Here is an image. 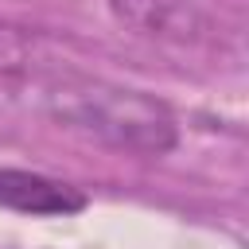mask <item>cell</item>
Wrapping results in <instances>:
<instances>
[{"instance_id": "1", "label": "cell", "mask_w": 249, "mask_h": 249, "mask_svg": "<svg viewBox=\"0 0 249 249\" xmlns=\"http://www.w3.org/2000/svg\"><path fill=\"white\" fill-rule=\"evenodd\" d=\"M51 117L62 121L74 132H86L117 152H136V156H163L179 144V128L171 109L128 86H109V82H66L51 89Z\"/></svg>"}, {"instance_id": "2", "label": "cell", "mask_w": 249, "mask_h": 249, "mask_svg": "<svg viewBox=\"0 0 249 249\" xmlns=\"http://www.w3.org/2000/svg\"><path fill=\"white\" fill-rule=\"evenodd\" d=\"M109 12L121 27L140 39L171 47H202L214 39V23L187 0H109Z\"/></svg>"}, {"instance_id": "3", "label": "cell", "mask_w": 249, "mask_h": 249, "mask_svg": "<svg viewBox=\"0 0 249 249\" xmlns=\"http://www.w3.org/2000/svg\"><path fill=\"white\" fill-rule=\"evenodd\" d=\"M86 191L74 183L23 171V167H0V210L31 214V218H66L86 210Z\"/></svg>"}, {"instance_id": "4", "label": "cell", "mask_w": 249, "mask_h": 249, "mask_svg": "<svg viewBox=\"0 0 249 249\" xmlns=\"http://www.w3.org/2000/svg\"><path fill=\"white\" fill-rule=\"evenodd\" d=\"M31 58H35V43L23 27L0 19V82H16L31 70Z\"/></svg>"}]
</instances>
